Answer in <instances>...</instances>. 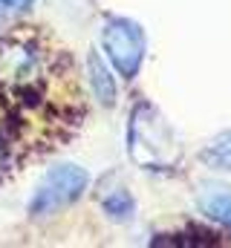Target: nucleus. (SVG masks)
Segmentation results:
<instances>
[{
  "label": "nucleus",
  "mask_w": 231,
  "mask_h": 248,
  "mask_svg": "<svg viewBox=\"0 0 231 248\" xmlns=\"http://www.w3.org/2000/svg\"><path fill=\"white\" fill-rule=\"evenodd\" d=\"M101 46L107 52V61L118 69V75L133 78L145 58V35L142 29L127 17H110L101 32Z\"/></svg>",
  "instance_id": "1"
},
{
  "label": "nucleus",
  "mask_w": 231,
  "mask_h": 248,
  "mask_svg": "<svg viewBox=\"0 0 231 248\" xmlns=\"http://www.w3.org/2000/svg\"><path fill=\"white\" fill-rule=\"evenodd\" d=\"M90 185V176L87 170H81L78 165H58L47 173V179L38 185V193L29 205V211L38 217V214H52L58 208L75 202Z\"/></svg>",
  "instance_id": "2"
},
{
  "label": "nucleus",
  "mask_w": 231,
  "mask_h": 248,
  "mask_svg": "<svg viewBox=\"0 0 231 248\" xmlns=\"http://www.w3.org/2000/svg\"><path fill=\"white\" fill-rule=\"evenodd\" d=\"M199 208L208 219L231 228V190L229 187H205L199 190Z\"/></svg>",
  "instance_id": "3"
},
{
  "label": "nucleus",
  "mask_w": 231,
  "mask_h": 248,
  "mask_svg": "<svg viewBox=\"0 0 231 248\" xmlns=\"http://www.w3.org/2000/svg\"><path fill=\"white\" fill-rule=\"evenodd\" d=\"M87 66H90V87H93L96 98L101 104H113L116 101V84H113V78H110V72H107V63L99 58V52H90Z\"/></svg>",
  "instance_id": "4"
},
{
  "label": "nucleus",
  "mask_w": 231,
  "mask_h": 248,
  "mask_svg": "<svg viewBox=\"0 0 231 248\" xmlns=\"http://www.w3.org/2000/svg\"><path fill=\"white\" fill-rule=\"evenodd\" d=\"M199 159H202L208 168H214V170H231V133L217 136V139L199 153Z\"/></svg>",
  "instance_id": "5"
},
{
  "label": "nucleus",
  "mask_w": 231,
  "mask_h": 248,
  "mask_svg": "<svg viewBox=\"0 0 231 248\" xmlns=\"http://www.w3.org/2000/svg\"><path fill=\"white\" fill-rule=\"evenodd\" d=\"M104 211L113 217V219H127L133 214V199L127 193H113L104 199Z\"/></svg>",
  "instance_id": "6"
}]
</instances>
